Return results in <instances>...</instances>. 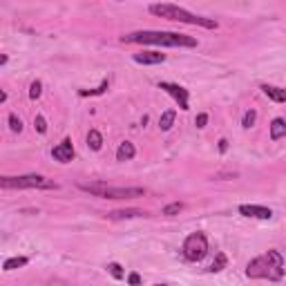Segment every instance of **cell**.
Wrapping results in <instances>:
<instances>
[{"label": "cell", "instance_id": "cell-17", "mask_svg": "<svg viewBox=\"0 0 286 286\" xmlns=\"http://www.w3.org/2000/svg\"><path fill=\"white\" fill-rule=\"evenodd\" d=\"M226 255H224V253H219L217 255V257H215V261H212V264L208 266V273H219V271H222V269H226Z\"/></svg>", "mask_w": 286, "mask_h": 286}, {"label": "cell", "instance_id": "cell-16", "mask_svg": "<svg viewBox=\"0 0 286 286\" xmlns=\"http://www.w3.org/2000/svg\"><path fill=\"white\" fill-rule=\"evenodd\" d=\"M174 117H177V114H174V109H168V112H163L161 114V119H159V127L163 132H168L170 127L174 125Z\"/></svg>", "mask_w": 286, "mask_h": 286}, {"label": "cell", "instance_id": "cell-25", "mask_svg": "<svg viewBox=\"0 0 286 286\" xmlns=\"http://www.w3.org/2000/svg\"><path fill=\"white\" fill-rule=\"evenodd\" d=\"M9 127H11V132H23V121L16 114H9Z\"/></svg>", "mask_w": 286, "mask_h": 286}, {"label": "cell", "instance_id": "cell-18", "mask_svg": "<svg viewBox=\"0 0 286 286\" xmlns=\"http://www.w3.org/2000/svg\"><path fill=\"white\" fill-rule=\"evenodd\" d=\"M27 261H29L27 257H9L7 261H5L3 269H5V271H14V269H20V266H25Z\"/></svg>", "mask_w": 286, "mask_h": 286}, {"label": "cell", "instance_id": "cell-14", "mask_svg": "<svg viewBox=\"0 0 286 286\" xmlns=\"http://www.w3.org/2000/svg\"><path fill=\"white\" fill-rule=\"evenodd\" d=\"M145 212L143 210H137V208H127V210H114L109 212V219H132V217H143Z\"/></svg>", "mask_w": 286, "mask_h": 286}, {"label": "cell", "instance_id": "cell-27", "mask_svg": "<svg viewBox=\"0 0 286 286\" xmlns=\"http://www.w3.org/2000/svg\"><path fill=\"white\" fill-rule=\"evenodd\" d=\"M206 123H208V114H199V117L194 119V125L197 127H204Z\"/></svg>", "mask_w": 286, "mask_h": 286}, {"label": "cell", "instance_id": "cell-26", "mask_svg": "<svg viewBox=\"0 0 286 286\" xmlns=\"http://www.w3.org/2000/svg\"><path fill=\"white\" fill-rule=\"evenodd\" d=\"M127 282H130V286H139V284H141V275H139V273H130Z\"/></svg>", "mask_w": 286, "mask_h": 286}, {"label": "cell", "instance_id": "cell-19", "mask_svg": "<svg viewBox=\"0 0 286 286\" xmlns=\"http://www.w3.org/2000/svg\"><path fill=\"white\" fill-rule=\"evenodd\" d=\"M255 121H257V112H255V109H248V112L244 114V119H241V125H244L246 130H251V127L255 125Z\"/></svg>", "mask_w": 286, "mask_h": 286}, {"label": "cell", "instance_id": "cell-4", "mask_svg": "<svg viewBox=\"0 0 286 286\" xmlns=\"http://www.w3.org/2000/svg\"><path fill=\"white\" fill-rule=\"evenodd\" d=\"M83 192H90L94 197L101 199H135V197H143L145 190L143 188H123V186H109L103 181H90V184H78Z\"/></svg>", "mask_w": 286, "mask_h": 286}, {"label": "cell", "instance_id": "cell-29", "mask_svg": "<svg viewBox=\"0 0 286 286\" xmlns=\"http://www.w3.org/2000/svg\"><path fill=\"white\" fill-rule=\"evenodd\" d=\"M159 286H168V284H159Z\"/></svg>", "mask_w": 286, "mask_h": 286}, {"label": "cell", "instance_id": "cell-13", "mask_svg": "<svg viewBox=\"0 0 286 286\" xmlns=\"http://www.w3.org/2000/svg\"><path fill=\"white\" fill-rule=\"evenodd\" d=\"M286 137V119H273L271 123V139L277 141V139Z\"/></svg>", "mask_w": 286, "mask_h": 286}, {"label": "cell", "instance_id": "cell-28", "mask_svg": "<svg viewBox=\"0 0 286 286\" xmlns=\"http://www.w3.org/2000/svg\"><path fill=\"white\" fill-rule=\"evenodd\" d=\"M226 150H228V141L222 139V141H219V152H226Z\"/></svg>", "mask_w": 286, "mask_h": 286}, {"label": "cell", "instance_id": "cell-23", "mask_svg": "<svg viewBox=\"0 0 286 286\" xmlns=\"http://www.w3.org/2000/svg\"><path fill=\"white\" fill-rule=\"evenodd\" d=\"M107 271H109V275H112L114 279H123V269H121V264H117V261L107 264Z\"/></svg>", "mask_w": 286, "mask_h": 286}, {"label": "cell", "instance_id": "cell-20", "mask_svg": "<svg viewBox=\"0 0 286 286\" xmlns=\"http://www.w3.org/2000/svg\"><path fill=\"white\" fill-rule=\"evenodd\" d=\"M105 90H107V78H105V81H103V83H101L96 90H81V92H78V94H81V96H99V94H103V92H105Z\"/></svg>", "mask_w": 286, "mask_h": 286}, {"label": "cell", "instance_id": "cell-24", "mask_svg": "<svg viewBox=\"0 0 286 286\" xmlns=\"http://www.w3.org/2000/svg\"><path fill=\"white\" fill-rule=\"evenodd\" d=\"M34 127L38 130V135H45V132H47V121H45V117H40V114H38V117L34 119Z\"/></svg>", "mask_w": 286, "mask_h": 286}, {"label": "cell", "instance_id": "cell-8", "mask_svg": "<svg viewBox=\"0 0 286 286\" xmlns=\"http://www.w3.org/2000/svg\"><path fill=\"white\" fill-rule=\"evenodd\" d=\"M239 215L244 217H253V219H271L273 210L266 206H255V204H241L239 206Z\"/></svg>", "mask_w": 286, "mask_h": 286}, {"label": "cell", "instance_id": "cell-22", "mask_svg": "<svg viewBox=\"0 0 286 286\" xmlns=\"http://www.w3.org/2000/svg\"><path fill=\"white\" fill-rule=\"evenodd\" d=\"M184 210V204H179V202H174V204H168L166 208H163V215H168V217H172V215H177V212Z\"/></svg>", "mask_w": 286, "mask_h": 286}, {"label": "cell", "instance_id": "cell-2", "mask_svg": "<svg viewBox=\"0 0 286 286\" xmlns=\"http://www.w3.org/2000/svg\"><path fill=\"white\" fill-rule=\"evenodd\" d=\"M246 275L253 279H269V282H277L284 277V257L279 251H266L264 255L248 261Z\"/></svg>", "mask_w": 286, "mask_h": 286}, {"label": "cell", "instance_id": "cell-6", "mask_svg": "<svg viewBox=\"0 0 286 286\" xmlns=\"http://www.w3.org/2000/svg\"><path fill=\"white\" fill-rule=\"evenodd\" d=\"M181 251H184V257L188 261L204 259L206 253H208V237H206L204 233H199V230H197V233H192V235H188Z\"/></svg>", "mask_w": 286, "mask_h": 286}, {"label": "cell", "instance_id": "cell-9", "mask_svg": "<svg viewBox=\"0 0 286 286\" xmlns=\"http://www.w3.org/2000/svg\"><path fill=\"white\" fill-rule=\"evenodd\" d=\"M52 157L60 163H70L72 159H74V145H72L70 139H63V141L52 150Z\"/></svg>", "mask_w": 286, "mask_h": 286}, {"label": "cell", "instance_id": "cell-11", "mask_svg": "<svg viewBox=\"0 0 286 286\" xmlns=\"http://www.w3.org/2000/svg\"><path fill=\"white\" fill-rule=\"evenodd\" d=\"M261 90H264V94L269 96L271 101L286 103V90L284 87H275V85H261Z\"/></svg>", "mask_w": 286, "mask_h": 286}, {"label": "cell", "instance_id": "cell-1", "mask_svg": "<svg viewBox=\"0 0 286 286\" xmlns=\"http://www.w3.org/2000/svg\"><path fill=\"white\" fill-rule=\"evenodd\" d=\"M123 42L159 45V47H197V38L177 32H132L123 36Z\"/></svg>", "mask_w": 286, "mask_h": 286}, {"label": "cell", "instance_id": "cell-12", "mask_svg": "<svg viewBox=\"0 0 286 286\" xmlns=\"http://www.w3.org/2000/svg\"><path fill=\"white\" fill-rule=\"evenodd\" d=\"M135 155H137L135 143L123 141L119 145V150H117V161H130V159H135Z\"/></svg>", "mask_w": 286, "mask_h": 286}, {"label": "cell", "instance_id": "cell-5", "mask_svg": "<svg viewBox=\"0 0 286 286\" xmlns=\"http://www.w3.org/2000/svg\"><path fill=\"white\" fill-rule=\"evenodd\" d=\"M3 190H27V188H42V190H56V184L45 179L42 174H23V177H0Z\"/></svg>", "mask_w": 286, "mask_h": 286}, {"label": "cell", "instance_id": "cell-10", "mask_svg": "<svg viewBox=\"0 0 286 286\" xmlns=\"http://www.w3.org/2000/svg\"><path fill=\"white\" fill-rule=\"evenodd\" d=\"M135 63H141V65H159L166 60V54H159V52H141V54H135Z\"/></svg>", "mask_w": 286, "mask_h": 286}, {"label": "cell", "instance_id": "cell-3", "mask_svg": "<svg viewBox=\"0 0 286 286\" xmlns=\"http://www.w3.org/2000/svg\"><path fill=\"white\" fill-rule=\"evenodd\" d=\"M150 14L166 18V20H177V23H186V25H199L206 29H217V23L212 18H204V16H194L188 9L179 7V5H170V3H161V5H150Z\"/></svg>", "mask_w": 286, "mask_h": 286}, {"label": "cell", "instance_id": "cell-21", "mask_svg": "<svg viewBox=\"0 0 286 286\" xmlns=\"http://www.w3.org/2000/svg\"><path fill=\"white\" fill-rule=\"evenodd\" d=\"M40 94H42V83L40 81H34L32 85H29V99L36 101Z\"/></svg>", "mask_w": 286, "mask_h": 286}, {"label": "cell", "instance_id": "cell-15", "mask_svg": "<svg viewBox=\"0 0 286 286\" xmlns=\"http://www.w3.org/2000/svg\"><path fill=\"white\" fill-rule=\"evenodd\" d=\"M87 145H90L92 150H96V152L103 148V137H101L99 130H90V132H87Z\"/></svg>", "mask_w": 286, "mask_h": 286}, {"label": "cell", "instance_id": "cell-7", "mask_svg": "<svg viewBox=\"0 0 286 286\" xmlns=\"http://www.w3.org/2000/svg\"><path fill=\"white\" fill-rule=\"evenodd\" d=\"M159 90H163V92H168L179 103L181 109H188V90L186 87H181L177 83H159Z\"/></svg>", "mask_w": 286, "mask_h": 286}]
</instances>
